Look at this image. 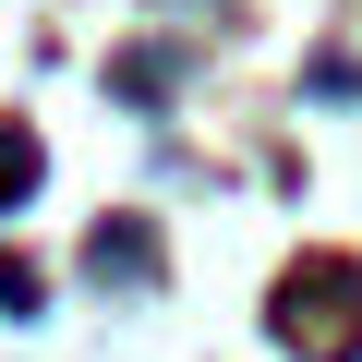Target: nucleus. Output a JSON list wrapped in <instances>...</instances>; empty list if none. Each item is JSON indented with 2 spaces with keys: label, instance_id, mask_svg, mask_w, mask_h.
Instances as JSON below:
<instances>
[{
  "label": "nucleus",
  "instance_id": "nucleus-1",
  "mask_svg": "<svg viewBox=\"0 0 362 362\" xmlns=\"http://www.w3.org/2000/svg\"><path fill=\"white\" fill-rule=\"evenodd\" d=\"M25 181H37V145H25V133H0V206H13Z\"/></svg>",
  "mask_w": 362,
  "mask_h": 362
}]
</instances>
